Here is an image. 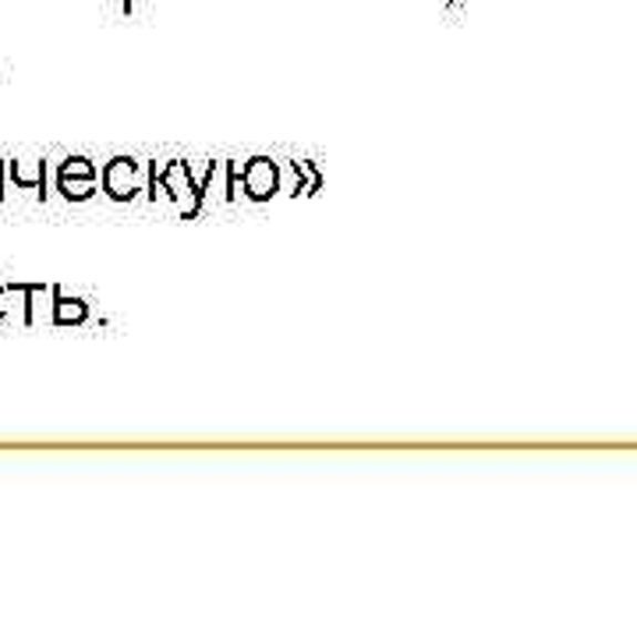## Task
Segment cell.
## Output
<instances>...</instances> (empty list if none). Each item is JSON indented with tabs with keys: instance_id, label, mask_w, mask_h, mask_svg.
Listing matches in <instances>:
<instances>
[{
	"instance_id": "cell-1",
	"label": "cell",
	"mask_w": 637,
	"mask_h": 637,
	"mask_svg": "<svg viewBox=\"0 0 637 637\" xmlns=\"http://www.w3.org/2000/svg\"><path fill=\"white\" fill-rule=\"evenodd\" d=\"M103 188L111 198H117V203L132 198L135 195V160H127V156L111 160V167L103 171Z\"/></svg>"
},
{
	"instance_id": "cell-2",
	"label": "cell",
	"mask_w": 637,
	"mask_h": 637,
	"mask_svg": "<svg viewBox=\"0 0 637 637\" xmlns=\"http://www.w3.org/2000/svg\"><path fill=\"white\" fill-rule=\"evenodd\" d=\"M85 316H89V308H85L82 298L58 295V305H53V322H58V326H79V322H85Z\"/></svg>"
},
{
	"instance_id": "cell-3",
	"label": "cell",
	"mask_w": 637,
	"mask_h": 637,
	"mask_svg": "<svg viewBox=\"0 0 637 637\" xmlns=\"http://www.w3.org/2000/svg\"><path fill=\"white\" fill-rule=\"evenodd\" d=\"M61 192L71 203H82V198L96 192V177H61Z\"/></svg>"
},
{
	"instance_id": "cell-4",
	"label": "cell",
	"mask_w": 637,
	"mask_h": 637,
	"mask_svg": "<svg viewBox=\"0 0 637 637\" xmlns=\"http://www.w3.org/2000/svg\"><path fill=\"white\" fill-rule=\"evenodd\" d=\"M61 177H96V167L85 156H71V160H64Z\"/></svg>"
},
{
	"instance_id": "cell-5",
	"label": "cell",
	"mask_w": 637,
	"mask_h": 637,
	"mask_svg": "<svg viewBox=\"0 0 637 637\" xmlns=\"http://www.w3.org/2000/svg\"><path fill=\"white\" fill-rule=\"evenodd\" d=\"M0 316H4V308H0Z\"/></svg>"
}]
</instances>
